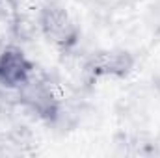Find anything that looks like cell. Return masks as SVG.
Segmentation results:
<instances>
[{"instance_id": "obj_2", "label": "cell", "mask_w": 160, "mask_h": 158, "mask_svg": "<svg viewBox=\"0 0 160 158\" xmlns=\"http://www.w3.org/2000/svg\"><path fill=\"white\" fill-rule=\"evenodd\" d=\"M34 73L32 65L19 48H6L0 52V84L8 87H19Z\"/></svg>"}, {"instance_id": "obj_1", "label": "cell", "mask_w": 160, "mask_h": 158, "mask_svg": "<svg viewBox=\"0 0 160 158\" xmlns=\"http://www.w3.org/2000/svg\"><path fill=\"white\" fill-rule=\"evenodd\" d=\"M39 28L47 37L62 45L69 47L77 41V26L71 21V17L65 13V9L58 6H45L39 13Z\"/></svg>"}, {"instance_id": "obj_3", "label": "cell", "mask_w": 160, "mask_h": 158, "mask_svg": "<svg viewBox=\"0 0 160 158\" xmlns=\"http://www.w3.org/2000/svg\"><path fill=\"white\" fill-rule=\"evenodd\" d=\"M130 67L132 58L127 52H99L86 63V71L106 77H121Z\"/></svg>"}]
</instances>
